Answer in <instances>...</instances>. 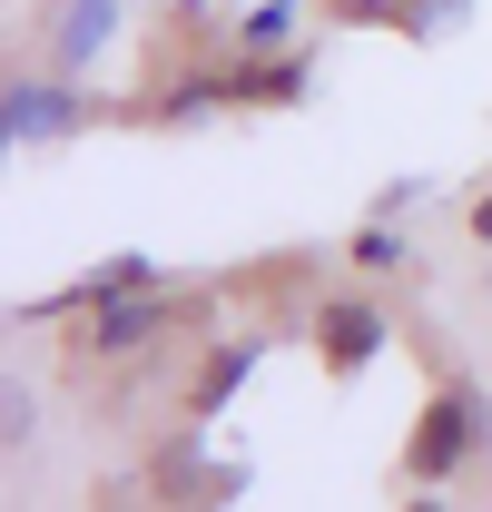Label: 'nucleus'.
Segmentation results:
<instances>
[{"label":"nucleus","mask_w":492,"mask_h":512,"mask_svg":"<svg viewBox=\"0 0 492 512\" xmlns=\"http://www.w3.org/2000/svg\"><path fill=\"white\" fill-rule=\"evenodd\" d=\"M492 453V394L473 375L433 384L424 394V424H414V444H404V473L414 483H453L463 463H483Z\"/></svg>","instance_id":"1"},{"label":"nucleus","mask_w":492,"mask_h":512,"mask_svg":"<svg viewBox=\"0 0 492 512\" xmlns=\"http://www.w3.org/2000/svg\"><path fill=\"white\" fill-rule=\"evenodd\" d=\"M99 119L79 89H69V69L50 79V69H10V89H0V148L20 158V148H69L79 128Z\"/></svg>","instance_id":"2"},{"label":"nucleus","mask_w":492,"mask_h":512,"mask_svg":"<svg viewBox=\"0 0 492 512\" xmlns=\"http://www.w3.org/2000/svg\"><path fill=\"white\" fill-rule=\"evenodd\" d=\"M168 325H178L168 286H128V296H109V306H89V325H79V355H89V365H128V355H148Z\"/></svg>","instance_id":"3"},{"label":"nucleus","mask_w":492,"mask_h":512,"mask_svg":"<svg viewBox=\"0 0 492 512\" xmlns=\"http://www.w3.org/2000/svg\"><path fill=\"white\" fill-rule=\"evenodd\" d=\"M384 345H394V325L374 296H325L315 306V355H325V375H365L384 365Z\"/></svg>","instance_id":"4"},{"label":"nucleus","mask_w":492,"mask_h":512,"mask_svg":"<svg viewBox=\"0 0 492 512\" xmlns=\"http://www.w3.org/2000/svg\"><path fill=\"white\" fill-rule=\"evenodd\" d=\"M315 60L306 50H237L227 60V109H276V99H306Z\"/></svg>","instance_id":"5"},{"label":"nucleus","mask_w":492,"mask_h":512,"mask_svg":"<svg viewBox=\"0 0 492 512\" xmlns=\"http://www.w3.org/2000/svg\"><path fill=\"white\" fill-rule=\"evenodd\" d=\"M119 20H128V0H60V10H50V69L79 79V69L119 40Z\"/></svg>","instance_id":"6"},{"label":"nucleus","mask_w":492,"mask_h":512,"mask_svg":"<svg viewBox=\"0 0 492 512\" xmlns=\"http://www.w3.org/2000/svg\"><path fill=\"white\" fill-rule=\"evenodd\" d=\"M217 109H227V69H178V79L148 99L158 128H197V119H217Z\"/></svg>","instance_id":"7"},{"label":"nucleus","mask_w":492,"mask_h":512,"mask_svg":"<svg viewBox=\"0 0 492 512\" xmlns=\"http://www.w3.org/2000/svg\"><path fill=\"white\" fill-rule=\"evenodd\" d=\"M128 286H168V266H158V256H109V266H89V276L60 296V316H89V306H109V296H128Z\"/></svg>","instance_id":"8"},{"label":"nucleus","mask_w":492,"mask_h":512,"mask_svg":"<svg viewBox=\"0 0 492 512\" xmlns=\"http://www.w3.org/2000/svg\"><path fill=\"white\" fill-rule=\"evenodd\" d=\"M256 355H266L256 335H237V345H217V355H207V375H197V394H187V414H197V424H207V414H227V404H237V384L256 375Z\"/></svg>","instance_id":"9"},{"label":"nucleus","mask_w":492,"mask_h":512,"mask_svg":"<svg viewBox=\"0 0 492 512\" xmlns=\"http://www.w3.org/2000/svg\"><path fill=\"white\" fill-rule=\"evenodd\" d=\"M345 266H355V276H394V266H404V227H394V217L374 207L365 227L345 237Z\"/></svg>","instance_id":"10"},{"label":"nucleus","mask_w":492,"mask_h":512,"mask_svg":"<svg viewBox=\"0 0 492 512\" xmlns=\"http://www.w3.org/2000/svg\"><path fill=\"white\" fill-rule=\"evenodd\" d=\"M296 10H306V0H246L237 50H296Z\"/></svg>","instance_id":"11"},{"label":"nucleus","mask_w":492,"mask_h":512,"mask_svg":"<svg viewBox=\"0 0 492 512\" xmlns=\"http://www.w3.org/2000/svg\"><path fill=\"white\" fill-rule=\"evenodd\" d=\"M30 434H40V404H30V384H10V414H0V444L20 453Z\"/></svg>","instance_id":"12"},{"label":"nucleus","mask_w":492,"mask_h":512,"mask_svg":"<svg viewBox=\"0 0 492 512\" xmlns=\"http://www.w3.org/2000/svg\"><path fill=\"white\" fill-rule=\"evenodd\" d=\"M473 0H404V30H453Z\"/></svg>","instance_id":"13"},{"label":"nucleus","mask_w":492,"mask_h":512,"mask_svg":"<svg viewBox=\"0 0 492 512\" xmlns=\"http://www.w3.org/2000/svg\"><path fill=\"white\" fill-rule=\"evenodd\" d=\"M325 10H345V20H404V0H325Z\"/></svg>","instance_id":"14"},{"label":"nucleus","mask_w":492,"mask_h":512,"mask_svg":"<svg viewBox=\"0 0 492 512\" xmlns=\"http://www.w3.org/2000/svg\"><path fill=\"white\" fill-rule=\"evenodd\" d=\"M473 247H492V188L473 197Z\"/></svg>","instance_id":"15"},{"label":"nucleus","mask_w":492,"mask_h":512,"mask_svg":"<svg viewBox=\"0 0 492 512\" xmlns=\"http://www.w3.org/2000/svg\"><path fill=\"white\" fill-rule=\"evenodd\" d=\"M187 20H217V0H187Z\"/></svg>","instance_id":"16"}]
</instances>
